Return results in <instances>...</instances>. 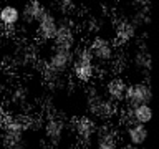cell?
<instances>
[{
  "label": "cell",
  "mask_w": 159,
  "mask_h": 149,
  "mask_svg": "<svg viewBox=\"0 0 159 149\" xmlns=\"http://www.w3.org/2000/svg\"><path fill=\"white\" fill-rule=\"evenodd\" d=\"M70 71L80 83H89L91 79H94L98 73V65L86 47H76L73 50V63Z\"/></svg>",
  "instance_id": "1"
},
{
  "label": "cell",
  "mask_w": 159,
  "mask_h": 149,
  "mask_svg": "<svg viewBox=\"0 0 159 149\" xmlns=\"http://www.w3.org/2000/svg\"><path fill=\"white\" fill-rule=\"evenodd\" d=\"M86 106L89 111L88 116H91L93 119H101V121H108L118 113V104L108 99L98 89H91L88 93Z\"/></svg>",
  "instance_id": "2"
},
{
  "label": "cell",
  "mask_w": 159,
  "mask_h": 149,
  "mask_svg": "<svg viewBox=\"0 0 159 149\" xmlns=\"http://www.w3.org/2000/svg\"><path fill=\"white\" fill-rule=\"evenodd\" d=\"M71 63H73V52L53 48L47 60V73L50 74L52 79H57L71 70Z\"/></svg>",
  "instance_id": "3"
},
{
  "label": "cell",
  "mask_w": 159,
  "mask_h": 149,
  "mask_svg": "<svg viewBox=\"0 0 159 149\" xmlns=\"http://www.w3.org/2000/svg\"><path fill=\"white\" fill-rule=\"evenodd\" d=\"M152 98V89L148 81H136L128 83L126 94H124V106L134 108L139 104H149Z\"/></svg>",
  "instance_id": "4"
},
{
  "label": "cell",
  "mask_w": 159,
  "mask_h": 149,
  "mask_svg": "<svg viewBox=\"0 0 159 149\" xmlns=\"http://www.w3.org/2000/svg\"><path fill=\"white\" fill-rule=\"evenodd\" d=\"M86 48H88V52L91 53L94 61H99V63H111L114 55H116V47H114V43L109 38L101 37V35L94 37Z\"/></svg>",
  "instance_id": "5"
},
{
  "label": "cell",
  "mask_w": 159,
  "mask_h": 149,
  "mask_svg": "<svg viewBox=\"0 0 159 149\" xmlns=\"http://www.w3.org/2000/svg\"><path fill=\"white\" fill-rule=\"evenodd\" d=\"M53 48H60V50H70L73 52L76 48V30L70 22L66 20H61L58 22V28L57 33L53 37Z\"/></svg>",
  "instance_id": "6"
},
{
  "label": "cell",
  "mask_w": 159,
  "mask_h": 149,
  "mask_svg": "<svg viewBox=\"0 0 159 149\" xmlns=\"http://www.w3.org/2000/svg\"><path fill=\"white\" fill-rule=\"evenodd\" d=\"M73 131H75L76 138H78L81 142L89 144L94 138H96L98 123H96V119H93L91 116L84 114V116H80V118L75 119V123H73Z\"/></svg>",
  "instance_id": "7"
},
{
  "label": "cell",
  "mask_w": 159,
  "mask_h": 149,
  "mask_svg": "<svg viewBox=\"0 0 159 149\" xmlns=\"http://www.w3.org/2000/svg\"><path fill=\"white\" fill-rule=\"evenodd\" d=\"M58 22L60 20L57 18V15H55L50 8H47V12L42 15V18L35 23V32H37V35L42 40H45V42H52L55 33H57Z\"/></svg>",
  "instance_id": "8"
},
{
  "label": "cell",
  "mask_w": 159,
  "mask_h": 149,
  "mask_svg": "<svg viewBox=\"0 0 159 149\" xmlns=\"http://www.w3.org/2000/svg\"><path fill=\"white\" fill-rule=\"evenodd\" d=\"M126 88H128V83L123 76H111L106 79L104 83V96L108 99H111L113 103H123L124 101V94H126Z\"/></svg>",
  "instance_id": "9"
},
{
  "label": "cell",
  "mask_w": 159,
  "mask_h": 149,
  "mask_svg": "<svg viewBox=\"0 0 159 149\" xmlns=\"http://www.w3.org/2000/svg\"><path fill=\"white\" fill-rule=\"evenodd\" d=\"M138 25L129 18H121L114 23V38L119 45H128L136 38Z\"/></svg>",
  "instance_id": "10"
},
{
  "label": "cell",
  "mask_w": 159,
  "mask_h": 149,
  "mask_svg": "<svg viewBox=\"0 0 159 149\" xmlns=\"http://www.w3.org/2000/svg\"><path fill=\"white\" fill-rule=\"evenodd\" d=\"M45 12H47V7L42 2H37V0L27 2L20 10V22H23L25 25H35Z\"/></svg>",
  "instance_id": "11"
},
{
  "label": "cell",
  "mask_w": 159,
  "mask_h": 149,
  "mask_svg": "<svg viewBox=\"0 0 159 149\" xmlns=\"http://www.w3.org/2000/svg\"><path fill=\"white\" fill-rule=\"evenodd\" d=\"M65 131H66V121L63 118H50L47 123H45V136L52 144H58L65 136Z\"/></svg>",
  "instance_id": "12"
},
{
  "label": "cell",
  "mask_w": 159,
  "mask_h": 149,
  "mask_svg": "<svg viewBox=\"0 0 159 149\" xmlns=\"http://www.w3.org/2000/svg\"><path fill=\"white\" fill-rule=\"evenodd\" d=\"M124 136L128 139V144L141 147L143 144H146L148 138H149V129L144 124H128L124 128Z\"/></svg>",
  "instance_id": "13"
},
{
  "label": "cell",
  "mask_w": 159,
  "mask_h": 149,
  "mask_svg": "<svg viewBox=\"0 0 159 149\" xmlns=\"http://www.w3.org/2000/svg\"><path fill=\"white\" fill-rule=\"evenodd\" d=\"M20 23V8L13 7V5H3L0 8V25L3 30L12 32L18 27Z\"/></svg>",
  "instance_id": "14"
},
{
  "label": "cell",
  "mask_w": 159,
  "mask_h": 149,
  "mask_svg": "<svg viewBox=\"0 0 159 149\" xmlns=\"http://www.w3.org/2000/svg\"><path fill=\"white\" fill-rule=\"evenodd\" d=\"M133 63L143 71H149L151 70V55H149L148 50H139V52L134 53Z\"/></svg>",
  "instance_id": "15"
},
{
  "label": "cell",
  "mask_w": 159,
  "mask_h": 149,
  "mask_svg": "<svg viewBox=\"0 0 159 149\" xmlns=\"http://www.w3.org/2000/svg\"><path fill=\"white\" fill-rule=\"evenodd\" d=\"M58 8L61 10L63 15H66V13L71 12V10L76 8V5H75L73 2H60V3H58Z\"/></svg>",
  "instance_id": "16"
},
{
  "label": "cell",
  "mask_w": 159,
  "mask_h": 149,
  "mask_svg": "<svg viewBox=\"0 0 159 149\" xmlns=\"http://www.w3.org/2000/svg\"><path fill=\"white\" fill-rule=\"evenodd\" d=\"M119 149H141V147H138V146H133V144H123V146L121 147H119Z\"/></svg>",
  "instance_id": "17"
}]
</instances>
